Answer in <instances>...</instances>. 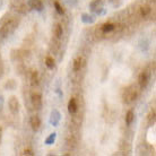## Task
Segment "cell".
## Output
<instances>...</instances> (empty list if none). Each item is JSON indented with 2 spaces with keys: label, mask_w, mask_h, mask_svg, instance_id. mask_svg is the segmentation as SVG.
<instances>
[{
  "label": "cell",
  "mask_w": 156,
  "mask_h": 156,
  "mask_svg": "<svg viewBox=\"0 0 156 156\" xmlns=\"http://www.w3.org/2000/svg\"><path fill=\"white\" fill-rule=\"evenodd\" d=\"M136 96H137V93L133 90H126L125 94H123L125 102L126 103H131L133 100H136Z\"/></svg>",
  "instance_id": "1"
},
{
  "label": "cell",
  "mask_w": 156,
  "mask_h": 156,
  "mask_svg": "<svg viewBox=\"0 0 156 156\" xmlns=\"http://www.w3.org/2000/svg\"><path fill=\"white\" fill-rule=\"evenodd\" d=\"M8 105H9V109H10V111L13 113H17L18 112V110H19V103H18V100L15 96L10 97V100L8 102Z\"/></svg>",
  "instance_id": "2"
},
{
  "label": "cell",
  "mask_w": 156,
  "mask_h": 156,
  "mask_svg": "<svg viewBox=\"0 0 156 156\" xmlns=\"http://www.w3.org/2000/svg\"><path fill=\"white\" fill-rule=\"evenodd\" d=\"M31 101H32V104H33L34 107H36V109L41 107V105H42V97H41L40 94H38V93L33 94L32 97H31Z\"/></svg>",
  "instance_id": "3"
},
{
  "label": "cell",
  "mask_w": 156,
  "mask_h": 156,
  "mask_svg": "<svg viewBox=\"0 0 156 156\" xmlns=\"http://www.w3.org/2000/svg\"><path fill=\"white\" fill-rule=\"evenodd\" d=\"M29 123L32 126V129L36 131V130H39L40 126H41V120H40V118L38 116H33L29 120Z\"/></svg>",
  "instance_id": "4"
},
{
  "label": "cell",
  "mask_w": 156,
  "mask_h": 156,
  "mask_svg": "<svg viewBox=\"0 0 156 156\" xmlns=\"http://www.w3.org/2000/svg\"><path fill=\"white\" fill-rule=\"evenodd\" d=\"M139 85H140V87H146L147 86V84H148V80H149V76H148V74L147 73H142L140 75H139Z\"/></svg>",
  "instance_id": "5"
},
{
  "label": "cell",
  "mask_w": 156,
  "mask_h": 156,
  "mask_svg": "<svg viewBox=\"0 0 156 156\" xmlns=\"http://www.w3.org/2000/svg\"><path fill=\"white\" fill-rule=\"evenodd\" d=\"M29 6H31V8L35 9V10H39V12L42 10V8H43V3H42L41 0H31Z\"/></svg>",
  "instance_id": "6"
},
{
  "label": "cell",
  "mask_w": 156,
  "mask_h": 156,
  "mask_svg": "<svg viewBox=\"0 0 156 156\" xmlns=\"http://www.w3.org/2000/svg\"><path fill=\"white\" fill-rule=\"evenodd\" d=\"M68 111L70 113H75L77 111V103H76V100L75 99H71L68 103Z\"/></svg>",
  "instance_id": "7"
},
{
  "label": "cell",
  "mask_w": 156,
  "mask_h": 156,
  "mask_svg": "<svg viewBox=\"0 0 156 156\" xmlns=\"http://www.w3.org/2000/svg\"><path fill=\"white\" fill-rule=\"evenodd\" d=\"M53 33H54V35H55L57 38H60V36L62 35V26L60 25V24H57V25L54 26Z\"/></svg>",
  "instance_id": "8"
},
{
  "label": "cell",
  "mask_w": 156,
  "mask_h": 156,
  "mask_svg": "<svg viewBox=\"0 0 156 156\" xmlns=\"http://www.w3.org/2000/svg\"><path fill=\"white\" fill-rule=\"evenodd\" d=\"M133 119H135L133 112H132V111H128V113H127V116H126V122H127V125H131L132 121H133Z\"/></svg>",
  "instance_id": "9"
},
{
  "label": "cell",
  "mask_w": 156,
  "mask_h": 156,
  "mask_svg": "<svg viewBox=\"0 0 156 156\" xmlns=\"http://www.w3.org/2000/svg\"><path fill=\"white\" fill-rule=\"evenodd\" d=\"M113 29H114V25L111 24V23H106V24H104L103 27H102V31L105 32V33L111 32V31H113Z\"/></svg>",
  "instance_id": "10"
},
{
  "label": "cell",
  "mask_w": 156,
  "mask_h": 156,
  "mask_svg": "<svg viewBox=\"0 0 156 156\" xmlns=\"http://www.w3.org/2000/svg\"><path fill=\"white\" fill-rule=\"evenodd\" d=\"M80 68H81V58H77V59H75V61H74V70L77 71Z\"/></svg>",
  "instance_id": "11"
},
{
  "label": "cell",
  "mask_w": 156,
  "mask_h": 156,
  "mask_svg": "<svg viewBox=\"0 0 156 156\" xmlns=\"http://www.w3.org/2000/svg\"><path fill=\"white\" fill-rule=\"evenodd\" d=\"M31 80H32V85H38V83H39V76H38V73L36 71H33Z\"/></svg>",
  "instance_id": "12"
},
{
  "label": "cell",
  "mask_w": 156,
  "mask_h": 156,
  "mask_svg": "<svg viewBox=\"0 0 156 156\" xmlns=\"http://www.w3.org/2000/svg\"><path fill=\"white\" fill-rule=\"evenodd\" d=\"M149 13H151V8H149L148 6H143V7L140 8V14H142V16H147Z\"/></svg>",
  "instance_id": "13"
},
{
  "label": "cell",
  "mask_w": 156,
  "mask_h": 156,
  "mask_svg": "<svg viewBox=\"0 0 156 156\" xmlns=\"http://www.w3.org/2000/svg\"><path fill=\"white\" fill-rule=\"evenodd\" d=\"M45 65L48 66V68H53L54 67V60L52 59L51 57H48L47 59H45Z\"/></svg>",
  "instance_id": "14"
},
{
  "label": "cell",
  "mask_w": 156,
  "mask_h": 156,
  "mask_svg": "<svg viewBox=\"0 0 156 156\" xmlns=\"http://www.w3.org/2000/svg\"><path fill=\"white\" fill-rule=\"evenodd\" d=\"M54 6H55V9H57V12L60 14V15H62V14L65 13L64 8L60 6V3H59V2H54Z\"/></svg>",
  "instance_id": "15"
},
{
  "label": "cell",
  "mask_w": 156,
  "mask_h": 156,
  "mask_svg": "<svg viewBox=\"0 0 156 156\" xmlns=\"http://www.w3.org/2000/svg\"><path fill=\"white\" fill-rule=\"evenodd\" d=\"M24 154H25V155H33V153H32V151H31V149H25Z\"/></svg>",
  "instance_id": "16"
}]
</instances>
